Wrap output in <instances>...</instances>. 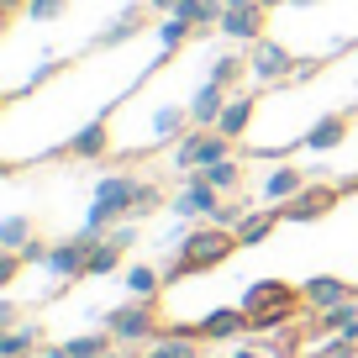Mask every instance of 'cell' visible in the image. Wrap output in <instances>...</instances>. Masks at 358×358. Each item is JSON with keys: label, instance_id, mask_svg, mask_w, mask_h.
I'll return each mask as SVG.
<instances>
[{"label": "cell", "instance_id": "obj_1", "mask_svg": "<svg viewBox=\"0 0 358 358\" xmlns=\"http://www.w3.org/2000/svg\"><path fill=\"white\" fill-rule=\"evenodd\" d=\"M237 248H243V243H237V232H227V227L206 222V227H195V232H185V237H179L174 264H169V274H164V280L174 285V280H185V274H206V268L227 264V258H232Z\"/></svg>", "mask_w": 358, "mask_h": 358}, {"label": "cell", "instance_id": "obj_2", "mask_svg": "<svg viewBox=\"0 0 358 358\" xmlns=\"http://www.w3.org/2000/svg\"><path fill=\"white\" fill-rule=\"evenodd\" d=\"M301 301H306V295L290 290L285 280H258V285H248L243 311H248V322H253V337H258V332H280V327H290V322H295V306H301Z\"/></svg>", "mask_w": 358, "mask_h": 358}, {"label": "cell", "instance_id": "obj_3", "mask_svg": "<svg viewBox=\"0 0 358 358\" xmlns=\"http://www.w3.org/2000/svg\"><path fill=\"white\" fill-rule=\"evenodd\" d=\"M101 322H106V332H111L122 348H137V343H158V337H164V327H158V311H153V301H132V295H127L122 306H111V311H101Z\"/></svg>", "mask_w": 358, "mask_h": 358}, {"label": "cell", "instance_id": "obj_4", "mask_svg": "<svg viewBox=\"0 0 358 358\" xmlns=\"http://www.w3.org/2000/svg\"><path fill=\"white\" fill-rule=\"evenodd\" d=\"M311 74H316V64H295L290 48L268 43V37H258L253 53H248V79H253V85H280V79H301L306 85Z\"/></svg>", "mask_w": 358, "mask_h": 358}, {"label": "cell", "instance_id": "obj_5", "mask_svg": "<svg viewBox=\"0 0 358 358\" xmlns=\"http://www.w3.org/2000/svg\"><path fill=\"white\" fill-rule=\"evenodd\" d=\"M216 206H222V190H216L211 179H206V174H185V190L169 201V211H174L179 222H195V216H201V222H211Z\"/></svg>", "mask_w": 358, "mask_h": 358}, {"label": "cell", "instance_id": "obj_6", "mask_svg": "<svg viewBox=\"0 0 358 358\" xmlns=\"http://www.w3.org/2000/svg\"><path fill=\"white\" fill-rule=\"evenodd\" d=\"M95 243H101V237H85V232H74V237H64V243H53V248H48L43 274H53L58 285L79 280V274H85V264H90V248H95Z\"/></svg>", "mask_w": 358, "mask_h": 358}, {"label": "cell", "instance_id": "obj_7", "mask_svg": "<svg viewBox=\"0 0 358 358\" xmlns=\"http://www.w3.org/2000/svg\"><path fill=\"white\" fill-rule=\"evenodd\" d=\"M332 206H337V190H332V185H306V190L295 195V201L274 206V211H280L285 222H295V227H301V222H316V216H327Z\"/></svg>", "mask_w": 358, "mask_h": 358}, {"label": "cell", "instance_id": "obj_8", "mask_svg": "<svg viewBox=\"0 0 358 358\" xmlns=\"http://www.w3.org/2000/svg\"><path fill=\"white\" fill-rule=\"evenodd\" d=\"M264 6H227L222 11V22H216V32L222 37H232V43H248L253 48L258 37H264Z\"/></svg>", "mask_w": 358, "mask_h": 358}, {"label": "cell", "instance_id": "obj_9", "mask_svg": "<svg viewBox=\"0 0 358 358\" xmlns=\"http://www.w3.org/2000/svg\"><path fill=\"white\" fill-rule=\"evenodd\" d=\"M301 295H306V306H311V311H332V306L353 301L358 285H348L343 274H311V280L301 285Z\"/></svg>", "mask_w": 358, "mask_h": 358}, {"label": "cell", "instance_id": "obj_10", "mask_svg": "<svg viewBox=\"0 0 358 358\" xmlns=\"http://www.w3.org/2000/svg\"><path fill=\"white\" fill-rule=\"evenodd\" d=\"M195 332H201L206 343H232V337L253 332V322H248V311H243V306H222V311L201 316V322H195Z\"/></svg>", "mask_w": 358, "mask_h": 358}, {"label": "cell", "instance_id": "obj_11", "mask_svg": "<svg viewBox=\"0 0 358 358\" xmlns=\"http://www.w3.org/2000/svg\"><path fill=\"white\" fill-rule=\"evenodd\" d=\"M69 158H111V132H106V116H95V122H85L74 137L64 143Z\"/></svg>", "mask_w": 358, "mask_h": 358}, {"label": "cell", "instance_id": "obj_12", "mask_svg": "<svg viewBox=\"0 0 358 358\" xmlns=\"http://www.w3.org/2000/svg\"><path fill=\"white\" fill-rule=\"evenodd\" d=\"M143 16H148V0H143V6H127V11H116L111 22H106V32L95 37L90 48H122V43H132V37L143 32Z\"/></svg>", "mask_w": 358, "mask_h": 358}, {"label": "cell", "instance_id": "obj_13", "mask_svg": "<svg viewBox=\"0 0 358 358\" xmlns=\"http://www.w3.org/2000/svg\"><path fill=\"white\" fill-rule=\"evenodd\" d=\"M227 101H232V95H227L222 85H211V79H206V85L190 95V106H185V111H190V127H216V116L227 111Z\"/></svg>", "mask_w": 358, "mask_h": 358}, {"label": "cell", "instance_id": "obj_14", "mask_svg": "<svg viewBox=\"0 0 358 358\" xmlns=\"http://www.w3.org/2000/svg\"><path fill=\"white\" fill-rule=\"evenodd\" d=\"M301 190H306V174L295 164H280L274 174L264 179V190H258V195H264V206H285V201H295Z\"/></svg>", "mask_w": 358, "mask_h": 358}, {"label": "cell", "instance_id": "obj_15", "mask_svg": "<svg viewBox=\"0 0 358 358\" xmlns=\"http://www.w3.org/2000/svg\"><path fill=\"white\" fill-rule=\"evenodd\" d=\"M343 137H348V116H316V127L306 137H295V148H306V153H332Z\"/></svg>", "mask_w": 358, "mask_h": 358}, {"label": "cell", "instance_id": "obj_16", "mask_svg": "<svg viewBox=\"0 0 358 358\" xmlns=\"http://www.w3.org/2000/svg\"><path fill=\"white\" fill-rule=\"evenodd\" d=\"M253 111H258V101H253V95H232V101H227V111L216 116V132L237 143V137H243L248 127H253Z\"/></svg>", "mask_w": 358, "mask_h": 358}, {"label": "cell", "instance_id": "obj_17", "mask_svg": "<svg viewBox=\"0 0 358 358\" xmlns=\"http://www.w3.org/2000/svg\"><path fill=\"white\" fill-rule=\"evenodd\" d=\"M280 222H285V216L274 211V206H264L258 216L248 211V216H243V227H237V243H243V248H264L268 237H274V227H280Z\"/></svg>", "mask_w": 358, "mask_h": 358}, {"label": "cell", "instance_id": "obj_18", "mask_svg": "<svg viewBox=\"0 0 358 358\" xmlns=\"http://www.w3.org/2000/svg\"><path fill=\"white\" fill-rule=\"evenodd\" d=\"M222 11H227V0H179V11L174 16H185V22L195 27V32H216V22H222Z\"/></svg>", "mask_w": 358, "mask_h": 358}, {"label": "cell", "instance_id": "obj_19", "mask_svg": "<svg viewBox=\"0 0 358 358\" xmlns=\"http://www.w3.org/2000/svg\"><path fill=\"white\" fill-rule=\"evenodd\" d=\"M122 258H127V248H122V243H111V237H101V243L90 248L85 280H106V274H116V268H122Z\"/></svg>", "mask_w": 358, "mask_h": 358}, {"label": "cell", "instance_id": "obj_20", "mask_svg": "<svg viewBox=\"0 0 358 358\" xmlns=\"http://www.w3.org/2000/svg\"><path fill=\"white\" fill-rule=\"evenodd\" d=\"M64 348H69V358H111L122 343H116L111 332H79V337H69Z\"/></svg>", "mask_w": 358, "mask_h": 358}, {"label": "cell", "instance_id": "obj_21", "mask_svg": "<svg viewBox=\"0 0 358 358\" xmlns=\"http://www.w3.org/2000/svg\"><path fill=\"white\" fill-rule=\"evenodd\" d=\"M122 280H127V295H132V301H153V295L169 285L164 274H158V268H148V264H132Z\"/></svg>", "mask_w": 358, "mask_h": 358}, {"label": "cell", "instance_id": "obj_22", "mask_svg": "<svg viewBox=\"0 0 358 358\" xmlns=\"http://www.w3.org/2000/svg\"><path fill=\"white\" fill-rule=\"evenodd\" d=\"M185 132H190V111H179V106L153 111V143H179Z\"/></svg>", "mask_w": 358, "mask_h": 358}, {"label": "cell", "instance_id": "obj_23", "mask_svg": "<svg viewBox=\"0 0 358 358\" xmlns=\"http://www.w3.org/2000/svg\"><path fill=\"white\" fill-rule=\"evenodd\" d=\"M37 348H43V327H11L0 337V358H27Z\"/></svg>", "mask_w": 358, "mask_h": 358}, {"label": "cell", "instance_id": "obj_24", "mask_svg": "<svg viewBox=\"0 0 358 358\" xmlns=\"http://www.w3.org/2000/svg\"><path fill=\"white\" fill-rule=\"evenodd\" d=\"M143 358H201V337H174V332H164Z\"/></svg>", "mask_w": 358, "mask_h": 358}, {"label": "cell", "instance_id": "obj_25", "mask_svg": "<svg viewBox=\"0 0 358 358\" xmlns=\"http://www.w3.org/2000/svg\"><path fill=\"white\" fill-rule=\"evenodd\" d=\"M243 74H248V58H237V53H216L211 69H206V79H211V85H222V90H232Z\"/></svg>", "mask_w": 358, "mask_h": 358}, {"label": "cell", "instance_id": "obj_26", "mask_svg": "<svg viewBox=\"0 0 358 358\" xmlns=\"http://www.w3.org/2000/svg\"><path fill=\"white\" fill-rule=\"evenodd\" d=\"M190 37H201V32H195L185 16H164V22H158V43H164V53H179Z\"/></svg>", "mask_w": 358, "mask_h": 358}, {"label": "cell", "instance_id": "obj_27", "mask_svg": "<svg viewBox=\"0 0 358 358\" xmlns=\"http://www.w3.org/2000/svg\"><path fill=\"white\" fill-rule=\"evenodd\" d=\"M27 243H32V216H6V222H0V248L22 253Z\"/></svg>", "mask_w": 358, "mask_h": 358}, {"label": "cell", "instance_id": "obj_28", "mask_svg": "<svg viewBox=\"0 0 358 358\" xmlns=\"http://www.w3.org/2000/svg\"><path fill=\"white\" fill-rule=\"evenodd\" d=\"M195 174H206L216 185V190H237V185H243V164H237V158H222V164H211V169H195Z\"/></svg>", "mask_w": 358, "mask_h": 358}, {"label": "cell", "instance_id": "obj_29", "mask_svg": "<svg viewBox=\"0 0 358 358\" xmlns=\"http://www.w3.org/2000/svg\"><path fill=\"white\" fill-rule=\"evenodd\" d=\"M358 322V306L353 301H343V306H332V311H316V332H343V327H353Z\"/></svg>", "mask_w": 358, "mask_h": 358}, {"label": "cell", "instance_id": "obj_30", "mask_svg": "<svg viewBox=\"0 0 358 358\" xmlns=\"http://www.w3.org/2000/svg\"><path fill=\"white\" fill-rule=\"evenodd\" d=\"M22 11L32 16V22H58V16L69 11V0H27Z\"/></svg>", "mask_w": 358, "mask_h": 358}, {"label": "cell", "instance_id": "obj_31", "mask_svg": "<svg viewBox=\"0 0 358 358\" xmlns=\"http://www.w3.org/2000/svg\"><path fill=\"white\" fill-rule=\"evenodd\" d=\"M243 216H248V206H237V201H222V206H216V216H211V222H216V227H227V232H237V227H243Z\"/></svg>", "mask_w": 358, "mask_h": 358}, {"label": "cell", "instance_id": "obj_32", "mask_svg": "<svg viewBox=\"0 0 358 358\" xmlns=\"http://www.w3.org/2000/svg\"><path fill=\"white\" fill-rule=\"evenodd\" d=\"M22 264H27V258H22V253H11V248H6V253H0V285H11L16 274H22Z\"/></svg>", "mask_w": 358, "mask_h": 358}, {"label": "cell", "instance_id": "obj_33", "mask_svg": "<svg viewBox=\"0 0 358 358\" xmlns=\"http://www.w3.org/2000/svg\"><path fill=\"white\" fill-rule=\"evenodd\" d=\"M322 358H358V343H348V337H332V343L322 348Z\"/></svg>", "mask_w": 358, "mask_h": 358}, {"label": "cell", "instance_id": "obj_34", "mask_svg": "<svg viewBox=\"0 0 358 358\" xmlns=\"http://www.w3.org/2000/svg\"><path fill=\"white\" fill-rule=\"evenodd\" d=\"M48 248H53V243H43V237H32V243L22 248V258H27V264H37V268H43V264H48Z\"/></svg>", "mask_w": 358, "mask_h": 358}, {"label": "cell", "instance_id": "obj_35", "mask_svg": "<svg viewBox=\"0 0 358 358\" xmlns=\"http://www.w3.org/2000/svg\"><path fill=\"white\" fill-rule=\"evenodd\" d=\"M106 237H111V243H122V248H132V243H137V222H116Z\"/></svg>", "mask_w": 358, "mask_h": 358}, {"label": "cell", "instance_id": "obj_36", "mask_svg": "<svg viewBox=\"0 0 358 358\" xmlns=\"http://www.w3.org/2000/svg\"><path fill=\"white\" fill-rule=\"evenodd\" d=\"M0 327H6V332L16 327V301H0Z\"/></svg>", "mask_w": 358, "mask_h": 358}, {"label": "cell", "instance_id": "obj_37", "mask_svg": "<svg viewBox=\"0 0 358 358\" xmlns=\"http://www.w3.org/2000/svg\"><path fill=\"white\" fill-rule=\"evenodd\" d=\"M148 11H158V16H174V11H179V0H148Z\"/></svg>", "mask_w": 358, "mask_h": 358}, {"label": "cell", "instance_id": "obj_38", "mask_svg": "<svg viewBox=\"0 0 358 358\" xmlns=\"http://www.w3.org/2000/svg\"><path fill=\"white\" fill-rule=\"evenodd\" d=\"M32 358H69V348H64V343H58V348H37Z\"/></svg>", "mask_w": 358, "mask_h": 358}, {"label": "cell", "instance_id": "obj_39", "mask_svg": "<svg viewBox=\"0 0 358 358\" xmlns=\"http://www.w3.org/2000/svg\"><path fill=\"white\" fill-rule=\"evenodd\" d=\"M232 358H264V353H258V348H237Z\"/></svg>", "mask_w": 358, "mask_h": 358}, {"label": "cell", "instance_id": "obj_40", "mask_svg": "<svg viewBox=\"0 0 358 358\" xmlns=\"http://www.w3.org/2000/svg\"><path fill=\"white\" fill-rule=\"evenodd\" d=\"M0 6H6V11H16V6H27V0H0Z\"/></svg>", "mask_w": 358, "mask_h": 358}, {"label": "cell", "instance_id": "obj_41", "mask_svg": "<svg viewBox=\"0 0 358 358\" xmlns=\"http://www.w3.org/2000/svg\"><path fill=\"white\" fill-rule=\"evenodd\" d=\"M227 6H264V0H227Z\"/></svg>", "mask_w": 358, "mask_h": 358}, {"label": "cell", "instance_id": "obj_42", "mask_svg": "<svg viewBox=\"0 0 358 358\" xmlns=\"http://www.w3.org/2000/svg\"><path fill=\"white\" fill-rule=\"evenodd\" d=\"M290 6H322V0H290Z\"/></svg>", "mask_w": 358, "mask_h": 358}]
</instances>
